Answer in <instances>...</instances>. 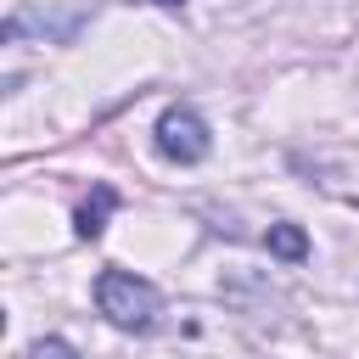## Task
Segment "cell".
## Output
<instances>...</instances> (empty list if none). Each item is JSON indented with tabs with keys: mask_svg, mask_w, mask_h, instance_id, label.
I'll return each mask as SVG.
<instances>
[{
	"mask_svg": "<svg viewBox=\"0 0 359 359\" xmlns=\"http://www.w3.org/2000/svg\"><path fill=\"white\" fill-rule=\"evenodd\" d=\"M118 208V191L112 185H95L90 191V202H79V213H73V230H79V241H95L101 230H107V213Z\"/></svg>",
	"mask_w": 359,
	"mask_h": 359,
	"instance_id": "3",
	"label": "cell"
},
{
	"mask_svg": "<svg viewBox=\"0 0 359 359\" xmlns=\"http://www.w3.org/2000/svg\"><path fill=\"white\" fill-rule=\"evenodd\" d=\"M157 6H185V0H157Z\"/></svg>",
	"mask_w": 359,
	"mask_h": 359,
	"instance_id": "6",
	"label": "cell"
},
{
	"mask_svg": "<svg viewBox=\"0 0 359 359\" xmlns=\"http://www.w3.org/2000/svg\"><path fill=\"white\" fill-rule=\"evenodd\" d=\"M208 123H202V112L196 107H168L163 118H157V151L168 157V163H202L208 157Z\"/></svg>",
	"mask_w": 359,
	"mask_h": 359,
	"instance_id": "2",
	"label": "cell"
},
{
	"mask_svg": "<svg viewBox=\"0 0 359 359\" xmlns=\"http://www.w3.org/2000/svg\"><path fill=\"white\" fill-rule=\"evenodd\" d=\"M95 303H101V314H107L118 331H151L157 314H163V292H157L151 280L129 275V269H107V275L95 280Z\"/></svg>",
	"mask_w": 359,
	"mask_h": 359,
	"instance_id": "1",
	"label": "cell"
},
{
	"mask_svg": "<svg viewBox=\"0 0 359 359\" xmlns=\"http://www.w3.org/2000/svg\"><path fill=\"white\" fill-rule=\"evenodd\" d=\"M264 241H269V252H275V258H292V264L309 252V236H303L297 224H269V236H264Z\"/></svg>",
	"mask_w": 359,
	"mask_h": 359,
	"instance_id": "4",
	"label": "cell"
},
{
	"mask_svg": "<svg viewBox=\"0 0 359 359\" xmlns=\"http://www.w3.org/2000/svg\"><path fill=\"white\" fill-rule=\"evenodd\" d=\"M28 359H79V353H73L62 337H39V342L28 348Z\"/></svg>",
	"mask_w": 359,
	"mask_h": 359,
	"instance_id": "5",
	"label": "cell"
}]
</instances>
